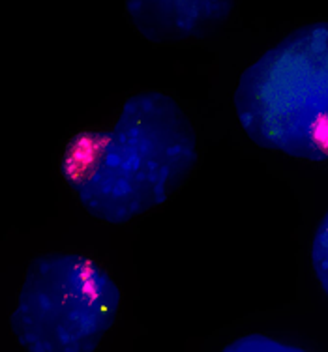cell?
I'll use <instances>...</instances> for the list:
<instances>
[{"mask_svg": "<svg viewBox=\"0 0 328 352\" xmlns=\"http://www.w3.org/2000/svg\"><path fill=\"white\" fill-rule=\"evenodd\" d=\"M197 162V137L171 96H131L109 129L79 131L61 162L64 180L90 216L122 225L164 204Z\"/></svg>", "mask_w": 328, "mask_h": 352, "instance_id": "6da1fadb", "label": "cell"}, {"mask_svg": "<svg viewBox=\"0 0 328 352\" xmlns=\"http://www.w3.org/2000/svg\"><path fill=\"white\" fill-rule=\"evenodd\" d=\"M257 146L328 162V21L296 28L240 75L232 96Z\"/></svg>", "mask_w": 328, "mask_h": 352, "instance_id": "7a4b0ae2", "label": "cell"}, {"mask_svg": "<svg viewBox=\"0 0 328 352\" xmlns=\"http://www.w3.org/2000/svg\"><path fill=\"white\" fill-rule=\"evenodd\" d=\"M120 300L115 279L94 258L45 253L28 264L10 328L27 352H94Z\"/></svg>", "mask_w": 328, "mask_h": 352, "instance_id": "3957f363", "label": "cell"}, {"mask_svg": "<svg viewBox=\"0 0 328 352\" xmlns=\"http://www.w3.org/2000/svg\"><path fill=\"white\" fill-rule=\"evenodd\" d=\"M237 0H124L133 27L152 43L201 40L231 17Z\"/></svg>", "mask_w": 328, "mask_h": 352, "instance_id": "277c9868", "label": "cell"}, {"mask_svg": "<svg viewBox=\"0 0 328 352\" xmlns=\"http://www.w3.org/2000/svg\"><path fill=\"white\" fill-rule=\"evenodd\" d=\"M219 352H309L302 346L291 345L281 339L270 338L265 333H248L234 339Z\"/></svg>", "mask_w": 328, "mask_h": 352, "instance_id": "5b68a950", "label": "cell"}, {"mask_svg": "<svg viewBox=\"0 0 328 352\" xmlns=\"http://www.w3.org/2000/svg\"><path fill=\"white\" fill-rule=\"evenodd\" d=\"M311 266L317 281L328 298V212L317 227L311 242Z\"/></svg>", "mask_w": 328, "mask_h": 352, "instance_id": "8992f818", "label": "cell"}]
</instances>
